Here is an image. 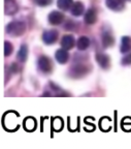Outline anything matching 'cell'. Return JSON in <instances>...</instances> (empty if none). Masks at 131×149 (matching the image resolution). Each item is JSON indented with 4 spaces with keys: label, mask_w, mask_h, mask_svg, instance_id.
Masks as SVG:
<instances>
[{
    "label": "cell",
    "mask_w": 131,
    "mask_h": 149,
    "mask_svg": "<svg viewBox=\"0 0 131 149\" xmlns=\"http://www.w3.org/2000/svg\"><path fill=\"white\" fill-rule=\"evenodd\" d=\"M26 30V24L22 21H14L7 24L5 31L7 34H10V36L18 37L22 35Z\"/></svg>",
    "instance_id": "6da1fadb"
},
{
    "label": "cell",
    "mask_w": 131,
    "mask_h": 149,
    "mask_svg": "<svg viewBox=\"0 0 131 149\" xmlns=\"http://www.w3.org/2000/svg\"><path fill=\"white\" fill-rule=\"evenodd\" d=\"M37 66L39 70L43 74H51L53 70V62L48 56L42 55L38 58Z\"/></svg>",
    "instance_id": "7a4b0ae2"
},
{
    "label": "cell",
    "mask_w": 131,
    "mask_h": 149,
    "mask_svg": "<svg viewBox=\"0 0 131 149\" xmlns=\"http://www.w3.org/2000/svg\"><path fill=\"white\" fill-rule=\"evenodd\" d=\"M89 72V68L88 66L82 63H77V64L71 66L69 72H70V77L75 78V79H79V78H83L85 77Z\"/></svg>",
    "instance_id": "3957f363"
},
{
    "label": "cell",
    "mask_w": 131,
    "mask_h": 149,
    "mask_svg": "<svg viewBox=\"0 0 131 149\" xmlns=\"http://www.w3.org/2000/svg\"><path fill=\"white\" fill-rule=\"evenodd\" d=\"M64 19H65V17H64L63 13L58 12V10H54V12L50 13L49 16H48V21H49V23L54 26L62 24L64 21Z\"/></svg>",
    "instance_id": "277c9868"
},
{
    "label": "cell",
    "mask_w": 131,
    "mask_h": 149,
    "mask_svg": "<svg viewBox=\"0 0 131 149\" xmlns=\"http://www.w3.org/2000/svg\"><path fill=\"white\" fill-rule=\"evenodd\" d=\"M95 59L102 70H108L110 68V59L108 55H106L104 53H97L95 55Z\"/></svg>",
    "instance_id": "5b68a950"
},
{
    "label": "cell",
    "mask_w": 131,
    "mask_h": 149,
    "mask_svg": "<svg viewBox=\"0 0 131 149\" xmlns=\"http://www.w3.org/2000/svg\"><path fill=\"white\" fill-rule=\"evenodd\" d=\"M101 42L103 48H110L115 44V40L110 29H104V31L101 33Z\"/></svg>",
    "instance_id": "8992f818"
},
{
    "label": "cell",
    "mask_w": 131,
    "mask_h": 149,
    "mask_svg": "<svg viewBox=\"0 0 131 149\" xmlns=\"http://www.w3.org/2000/svg\"><path fill=\"white\" fill-rule=\"evenodd\" d=\"M58 31L52 29V30H47L42 34V40L46 45H53L58 38Z\"/></svg>",
    "instance_id": "52a82bcc"
},
{
    "label": "cell",
    "mask_w": 131,
    "mask_h": 149,
    "mask_svg": "<svg viewBox=\"0 0 131 149\" xmlns=\"http://www.w3.org/2000/svg\"><path fill=\"white\" fill-rule=\"evenodd\" d=\"M105 4L114 12H121L125 7V0H105Z\"/></svg>",
    "instance_id": "ba28073f"
},
{
    "label": "cell",
    "mask_w": 131,
    "mask_h": 149,
    "mask_svg": "<svg viewBox=\"0 0 131 149\" xmlns=\"http://www.w3.org/2000/svg\"><path fill=\"white\" fill-rule=\"evenodd\" d=\"M19 9L16 0H4V13L7 16H12Z\"/></svg>",
    "instance_id": "9c48e42d"
},
{
    "label": "cell",
    "mask_w": 131,
    "mask_h": 149,
    "mask_svg": "<svg viewBox=\"0 0 131 149\" xmlns=\"http://www.w3.org/2000/svg\"><path fill=\"white\" fill-rule=\"evenodd\" d=\"M60 45H61V47H62L63 49H66V50L72 49L73 47H74V45H75L74 37H73L71 34H66V35H64V36L62 37V38H61Z\"/></svg>",
    "instance_id": "30bf717a"
},
{
    "label": "cell",
    "mask_w": 131,
    "mask_h": 149,
    "mask_svg": "<svg viewBox=\"0 0 131 149\" xmlns=\"http://www.w3.org/2000/svg\"><path fill=\"white\" fill-rule=\"evenodd\" d=\"M67 51L68 50L63 49V48L57 50L56 54H55V58H56V60L58 61L60 64H65L68 61V59H69V53H68Z\"/></svg>",
    "instance_id": "8fae6325"
},
{
    "label": "cell",
    "mask_w": 131,
    "mask_h": 149,
    "mask_svg": "<svg viewBox=\"0 0 131 149\" xmlns=\"http://www.w3.org/2000/svg\"><path fill=\"white\" fill-rule=\"evenodd\" d=\"M84 21L87 25H93L97 21V13L94 8H90L87 10V13L85 14Z\"/></svg>",
    "instance_id": "7c38bea8"
},
{
    "label": "cell",
    "mask_w": 131,
    "mask_h": 149,
    "mask_svg": "<svg viewBox=\"0 0 131 149\" xmlns=\"http://www.w3.org/2000/svg\"><path fill=\"white\" fill-rule=\"evenodd\" d=\"M70 12H71V15L74 17H80L84 14L85 12V5L83 4L81 1H77L72 4L70 8Z\"/></svg>",
    "instance_id": "4fadbf2b"
},
{
    "label": "cell",
    "mask_w": 131,
    "mask_h": 149,
    "mask_svg": "<svg viewBox=\"0 0 131 149\" xmlns=\"http://www.w3.org/2000/svg\"><path fill=\"white\" fill-rule=\"evenodd\" d=\"M28 58V47L27 45H22L20 47V50L17 54V59L20 61V62H25Z\"/></svg>",
    "instance_id": "5bb4252c"
},
{
    "label": "cell",
    "mask_w": 131,
    "mask_h": 149,
    "mask_svg": "<svg viewBox=\"0 0 131 149\" xmlns=\"http://www.w3.org/2000/svg\"><path fill=\"white\" fill-rule=\"evenodd\" d=\"M131 50V37L129 36H123L121 40V47H120V51L121 53L125 54Z\"/></svg>",
    "instance_id": "9a60e30c"
},
{
    "label": "cell",
    "mask_w": 131,
    "mask_h": 149,
    "mask_svg": "<svg viewBox=\"0 0 131 149\" xmlns=\"http://www.w3.org/2000/svg\"><path fill=\"white\" fill-rule=\"evenodd\" d=\"M90 46V40L87 36H81L77 42V47L80 51H85Z\"/></svg>",
    "instance_id": "2e32d148"
},
{
    "label": "cell",
    "mask_w": 131,
    "mask_h": 149,
    "mask_svg": "<svg viewBox=\"0 0 131 149\" xmlns=\"http://www.w3.org/2000/svg\"><path fill=\"white\" fill-rule=\"evenodd\" d=\"M72 4H73L72 0H58L57 1V6H58V8L62 9V10L70 9Z\"/></svg>",
    "instance_id": "e0dca14e"
},
{
    "label": "cell",
    "mask_w": 131,
    "mask_h": 149,
    "mask_svg": "<svg viewBox=\"0 0 131 149\" xmlns=\"http://www.w3.org/2000/svg\"><path fill=\"white\" fill-rule=\"evenodd\" d=\"M23 125H24V127H25V130H28V132L29 130H33L36 127V121H35V119L31 117L30 123H29V118H26L25 120H24Z\"/></svg>",
    "instance_id": "ac0fdd59"
},
{
    "label": "cell",
    "mask_w": 131,
    "mask_h": 149,
    "mask_svg": "<svg viewBox=\"0 0 131 149\" xmlns=\"http://www.w3.org/2000/svg\"><path fill=\"white\" fill-rule=\"evenodd\" d=\"M12 50H14V48H12V45L10 44V42H4V55L6 56H10V54L12 53Z\"/></svg>",
    "instance_id": "d6986e66"
},
{
    "label": "cell",
    "mask_w": 131,
    "mask_h": 149,
    "mask_svg": "<svg viewBox=\"0 0 131 149\" xmlns=\"http://www.w3.org/2000/svg\"><path fill=\"white\" fill-rule=\"evenodd\" d=\"M121 63H122V65H124V66H126V65H130L131 64V53H129L128 55L125 56L124 58L122 59Z\"/></svg>",
    "instance_id": "ffe728a7"
},
{
    "label": "cell",
    "mask_w": 131,
    "mask_h": 149,
    "mask_svg": "<svg viewBox=\"0 0 131 149\" xmlns=\"http://www.w3.org/2000/svg\"><path fill=\"white\" fill-rule=\"evenodd\" d=\"M52 0H35V3L39 6H47L51 3Z\"/></svg>",
    "instance_id": "44dd1931"
},
{
    "label": "cell",
    "mask_w": 131,
    "mask_h": 149,
    "mask_svg": "<svg viewBox=\"0 0 131 149\" xmlns=\"http://www.w3.org/2000/svg\"><path fill=\"white\" fill-rule=\"evenodd\" d=\"M127 1H131V0H127Z\"/></svg>",
    "instance_id": "7402d4cb"
}]
</instances>
